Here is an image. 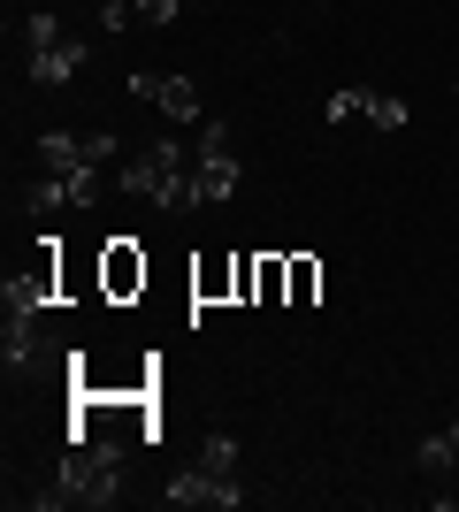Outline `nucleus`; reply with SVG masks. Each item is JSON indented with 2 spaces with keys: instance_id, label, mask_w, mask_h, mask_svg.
<instances>
[{
  "instance_id": "9",
  "label": "nucleus",
  "mask_w": 459,
  "mask_h": 512,
  "mask_svg": "<svg viewBox=\"0 0 459 512\" xmlns=\"http://www.w3.org/2000/svg\"><path fill=\"white\" fill-rule=\"evenodd\" d=\"M39 169H46V176L92 169V161H85V138H69V130H46V138H39Z\"/></svg>"
},
{
  "instance_id": "19",
  "label": "nucleus",
  "mask_w": 459,
  "mask_h": 512,
  "mask_svg": "<svg viewBox=\"0 0 459 512\" xmlns=\"http://www.w3.org/2000/svg\"><path fill=\"white\" fill-rule=\"evenodd\" d=\"M452 474H459V428H452Z\"/></svg>"
},
{
  "instance_id": "1",
  "label": "nucleus",
  "mask_w": 459,
  "mask_h": 512,
  "mask_svg": "<svg viewBox=\"0 0 459 512\" xmlns=\"http://www.w3.org/2000/svg\"><path fill=\"white\" fill-rule=\"evenodd\" d=\"M192 146H184V138H153L146 153H131V161H123V176H115V184H123V192L131 199H146L153 214H192L199 207V184H192Z\"/></svg>"
},
{
  "instance_id": "12",
  "label": "nucleus",
  "mask_w": 459,
  "mask_h": 512,
  "mask_svg": "<svg viewBox=\"0 0 459 512\" xmlns=\"http://www.w3.org/2000/svg\"><path fill=\"white\" fill-rule=\"evenodd\" d=\"M199 467H207V474H238V436H222V428H215V436L199 444Z\"/></svg>"
},
{
  "instance_id": "17",
  "label": "nucleus",
  "mask_w": 459,
  "mask_h": 512,
  "mask_svg": "<svg viewBox=\"0 0 459 512\" xmlns=\"http://www.w3.org/2000/svg\"><path fill=\"white\" fill-rule=\"evenodd\" d=\"M85 161L100 169V161H115V130H85Z\"/></svg>"
},
{
  "instance_id": "6",
  "label": "nucleus",
  "mask_w": 459,
  "mask_h": 512,
  "mask_svg": "<svg viewBox=\"0 0 459 512\" xmlns=\"http://www.w3.org/2000/svg\"><path fill=\"white\" fill-rule=\"evenodd\" d=\"M161 497H169V505H215V512H230V505H245V482H238V474H207V467H192V474H176Z\"/></svg>"
},
{
  "instance_id": "14",
  "label": "nucleus",
  "mask_w": 459,
  "mask_h": 512,
  "mask_svg": "<svg viewBox=\"0 0 459 512\" xmlns=\"http://www.w3.org/2000/svg\"><path fill=\"white\" fill-rule=\"evenodd\" d=\"M329 123H352V115H368V85H345V92H329V107H322Z\"/></svg>"
},
{
  "instance_id": "16",
  "label": "nucleus",
  "mask_w": 459,
  "mask_h": 512,
  "mask_svg": "<svg viewBox=\"0 0 459 512\" xmlns=\"http://www.w3.org/2000/svg\"><path fill=\"white\" fill-rule=\"evenodd\" d=\"M176 8H184V0H138V23H146V31H169Z\"/></svg>"
},
{
  "instance_id": "7",
  "label": "nucleus",
  "mask_w": 459,
  "mask_h": 512,
  "mask_svg": "<svg viewBox=\"0 0 459 512\" xmlns=\"http://www.w3.org/2000/svg\"><path fill=\"white\" fill-rule=\"evenodd\" d=\"M131 100H153L169 123H192V115H199V85H192V77H153V69H131Z\"/></svg>"
},
{
  "instance_id": "11",
  "label": "nucleus",
  "mask_w": 459,
  "mask_h": 512,
  "mask_svg": "<svg viewBox=\"0 0 459 512\" xmlns=\"http://www.w3.org/2000/svg\"><path fill=\"white\" fill-rule=\"evenodd\" d=\"M314 291H322V260H314V253H291V299L284 306H314Z\"/></svg>"
},
{
  "instance_id": "13",
  "label": "nucleus",
  "mask_w": 459,
  "mask_h": 512,
  "mask_svg": "<svg viewBox=\"0 0 459 512\" xmlns=\"http://www.w3.org/2000/svg\"><path fill=\"white\" fill-rule=\"evenodd\" d=\"M368 123H383V130H406V123H414V107L398 100V92H368Z\"/></svg>"
},
{
  "instance_id": "10",
  "label": "nucleus",
  "mask_w": 459,
  "mask_h": 512,
  "mask_svg": "<svg viewBox=\"0 0 459 512\" xmlns=\"http://www.w3.org/2000/svg\"><path fill=\"white\" fill-rule=\"evenodd\" d=\"M261 306H284L291 299V253H261V291H253Z\"/></svg>"
},
{
  "instance_id": "15",
  "label": "nucleus",
  "mask_w": 459,
  "mask_h": 512,
  "mask_svg": "<svg viewBox=\"0 0 459 512\" xmlns=\"http://www.w3.org/2000/svg\"><path fill=\"white\" fill-rule=\"evenodd\" d=\"M421 467H429V474H452V428H444V436H429V444H421Z\"/></svg>"
},
{
  "instance_id": "5",
  "label": "nucleus",
  "mask_w": 459,
  "mask_h": 512,
  "mask_svg": "<svg viewBox=\"0 0 459 512\" xmlns=\"http://www.w3.org/2000/svg\"><path fill=\"white\" fill-rule=\"evenodd\" d=\"M146 291V253H138V237H108L100 245V299H138Z\"/></svg>"
},
{
  "instance_id": "18",
  "label": "nucleus",
  "mask_w": 459,
  "mask_h": 512,
  "mask_svg": "<svg viewBox=\"0 0 459 512\" xmlns=\"http://www.w3.org/2000/svg\"><path fill=\"white\" fill-rule=\"evenodd\" d=\"M131 16H138L131 0H108V8H100V31H131Z\"/></svg>"
},
{
  "instance_id": "8",
  "label": "nucleus",
  "mask_w": 459,
  "mask_h": 512,
  "mask_svg": "<svg viewBox=\"0 0 459 512\" xmlns=\"http://www.w3.org/2000/svg\"><path fill=\"white\" fill-rule=\"evenodd\" d=\"M192 299L199 306L238 299V253H230V260H199V268H192Z\"/></svg>"
},
{
  "instance_id": "2",
  "label": "nucleus",
  "mask_w": 459,
  "mask_h": 512,
  "mask_svg": "<svg viewBox=\"0 0 459 512\" xmlns=\"http://www.w3.org/2000/svg\"><path fill=\"white\" fill-rule=\"evenodd\" d=\"M123 459H131L123 444H69L54 490H39L31 505H39V512H54V505H85V512L115 505V497H123Z\"/></svg>"
},
{
  "instance_id": "4",
  "label": "nucleus",
  "mask_w": 459,
  "mask_h": 512,
  "mask_svg": "<svg viewBox=\"0 0 459 512\" xmlns=\"http://www.w3.org/2000/svg\"><path fill=\"white\" fill-rule=\"evenodd\" d=\"M199 207H222V199H238V153H230V123H199Z\"/></svg>"
},
{
  "instance_id": "3",
  "label": "nucleus",
  "mask_w": 459,
  "mask_h": 512,
  "mask_svg": "<svg viewBox=\"0 0 459 512\" xmlns=\"http://www.w3.org/2000/svg\"><path fill=\"white\" fill-rule=\"evenodd\" d=\"M23 69H31V85H69L77 69H85V39H69L62 16H23Z\"/></svg>"
}]
</instances>
